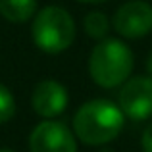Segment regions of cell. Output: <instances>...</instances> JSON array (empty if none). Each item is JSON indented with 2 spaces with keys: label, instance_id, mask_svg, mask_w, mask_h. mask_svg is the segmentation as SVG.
Returning <instances> with one entry per match:
<instances>
[{
  "label": "cell",
  "instance_id": "cell-1",
  "mask_svg": "<svg viewBox=\"0 0 152 152\" xmlns=\"http://www.w3.org/2000/svg\"><path fill=\"white\" fill-rule=\"evenodd\" d=\"M125 123L121 108L106 98H94L79 106L73 115V133L83 145L102 146L119 137Z\"/></svg>",
  "mask_w": 152,
  "mask_h": 152
},
{
  "label": "cell",
  "instance_id": "cell-2",
  "mask_svg": "<svg viewBox=\"0 0 152 152\" xmlns=\"http://www.w3.org/2000/svg\"><path fill=\"white\" fill-rule=\"evenodd\" d=\"M133 52L119 39H102L89 56V75L102 89H115L131 77Z\"/></svg>",
  "mask_w": 152,
  "mask_h": 152
},
{
  "label": "cell",
  "instance_id": "cell-3",
  "mask_svg": "<svg viewBox=\"0 0 152 152\" xmlns=\"http://www.w3.org/2000/svg\"><path fill=\"white\" fill-rule=\"evenodd\" d=\"M31 37L39 50L46 54H60L75 41V21L62 6H46L35 14Z\"/></svg>",
  "mask_w": 152,
  "mask_h": 152
},
{
  "label": "cell",
  "instance_id": "cell-4",
  "mask_svg": "<svg viewBox=\"0 0 152 152\" xmlns=\"http://www.w3.org/2000/svg\"><path fill=\"white\" fill-rule=\"evenodd\" d=\"M118 106L123 115L133 121H145L152 118V77L135 75L129 77L119 89Z\"/></svg>",
  "mask_w": 152,
  "mask_h": 152
},
{
  "label": "cell",
  "instance_id": "cell-5",
  "mask_svg": "<svg viewBox=\"0 0 152 152\" xmlns=\"http://www.w3.org/2000/svg\"><path fill=\"white\" fill-rule=\"evenodd\" d=\"M112 27L123 39H141L152 31V6L145 0H129L115 10Z\"/></svg>",
  "mask_w": 152,
  "mask_h": 152
},
{
  "label": "cell",
  "instance_id": "cell-6",
  "mask_svg": "<svg viewBox=\"0 0 152 152\" xmlns=\"http://www.w3.org/2000/svg\"><path fill=\"white\" fill-rule=\"evenodd\" d=\"M31 152H77V141L62 121H41L29 135Z\"/></svg>",
  "mask_w": 152,
  "mask_h": 152
},
{
  "label": "cell",
  "instance_id": "cell-7",
  "mask_svg": "<svg viewBox=\"0 0 152 152\" xmlns=\"http://www.w3.org/2000/svg\"><path fill=\"white\" fill-rule=\"evenodd\" d=\"M69 102V94L67 89L62 83L54 81V79H45V81L37 83L31 94V106L41 118L52 119L64 114Z\"/></svg>",
  "mask_w": 152,
  "mask_h": 152
},
{
  "label": "cell",
  "instance_id": "cell-8",
  "mask_svg": "<svg viewBox=\"0 0 152 152\" xmlns=\"http://www.w3.org/2000/svg\"><path fill=\"white\" fill-rule=\"evenodd\" d=\"M37 14V0H0V15L12 23H25Z\"/></svg>",
  "mask_w": 152,
  "mask_h": 152
},
{
  "label": "cell",
  "instance_id": "cell-9",
  "mask_svg": "<svg viewBox=\"0 0 152 152\" xmlns=\"http://www.w3.org/2000/svg\"><path fill=\"white\" fill-rule=\"evenodd\" d=\"M110 19L106 18V14H102V12L94 10V12H89V14L85 15V19H83V29H85V33L89 35L91 39H96V41H102V39H106L108 31H110Z\"/></svg>",
  "mask_w": 152,
  "mask_h": 152
},
{
  "label": "cell",
  "instance_id": "cell-10",
  "mask_svg": "<svg viewBox=\"0 0 152 152\" xmlns=\"http://www.w3.org/2000/svg\"><path fill=\"white\" fill-rule=\"evenodd\" d=\"M15 114V98L6 85L0 83V123H8Z\"/></svg>",
  "mask_w": 152,
  "mask_h": 152
},
{
  "label": "cell",
  "instance_id": "cell-11",
  "mask_svg": "<svg viewBox=\"0 0 152 152\" xmlns=\"http://www.w3.org/2000/svg\"><path fill=\"white\" fill-rule=\"evenodd\" d=\"M141 146H142V150H145V152H152V121L146 125V129L142 131Z\"/></svg>",
  "mask_w": 152,
  "mask_h": 152
},
{
  "label": "cell",
  "instance_id": "cell-12",
  "mask_svg": "<svg viewBox=\"0 0 152 152\" xmlns=\"http://www.w3.org/2000/svg\"><path fill=\"white\" fill-rule=\"evenodd\" d=\"M145 66H146V73L152 77V52L148 54V58H146V64H145Z\"/></svg>",
  "mask_w": 152,
  "mask_h": 152
},
{
  "label": "cell",
  "instance_id": "cell-13",
  "mask_svg": "<svg viewBox=\"0 0 152 152\" xmlns=\"http://www.w3.org/2000/svg\"><path fill=\"white\" fill-rule=\"evenodd\" d=\"M75 2H81V4H102L106 0H75Z\"/></svg>",
  "mask_w": 152,
  "mask_h": 152
},
{
  "label": "cell",
  "instance_id": "cell-14",
  "mask_svg": "<svg viewBox=\"0 0 152 152\" xmlns=\"http://www.w3.org/2000/svg\"><path fill=\"white\" fill-rule=\"evenodd\" d=\"M0 152H15V150H12V148H0Z\"/></svg>",
  "mask_w": 152,
  "mask_h": 152
}]
</instances>
